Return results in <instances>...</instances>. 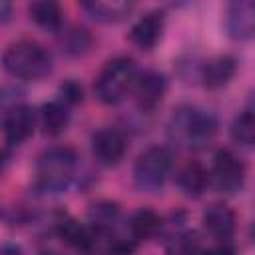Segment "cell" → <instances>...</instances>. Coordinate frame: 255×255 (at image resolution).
Segmentation results:
<instances>
[{
  "label": "cell",
  "instance_id": "4316f807",
  "mask_svg": "<svg viewBox=\"0 0 255 255\" xmlns=\"http://www.w3.org/2000/svg\"><path fill=\"white\" fill-rule=\"evenodd\" d=\"M8 159H10L8 147H0V171H4V167L8 165Z\"/></svg>",
  "mask_w": 255,
  "mask_h": 255
},
{
  "label": "cell",
  "instance_id": "30bf717a",
  "mask_svg": "<svg viewBox=\"0 0 255 255\" xmlns=\"http://www.w3.org/2000/svg\"><path fill=\"white\" fill-rule=\"evenodd\" d=\"M225 28L233 40H251L255 34V4L251 0L231 2L225 12Z\"/></svg>",
  "mask_w": 255,
  "mask_h": 255
},
{
  "label": "cell",
  "instance_id": "5bb4252c",
  "mask_svg": "<svg viewBox=\"0 0 255 255\" xmlns=\"http://www.w3.org/2000/svg\"><path fill=\"white\" fill-rule=\"evenodd\" d=\"M177 187L187 197H199L209 187V171L199 161H187L177 173Z\"/></svg>",
  "mask_w": 255,
  "mask_h": 255
},
{
  "label": "cell",
  "instance_id": "5b68a950",
  "mask_svg": "<svg viewBox=\"0 0 255 255\" xmlns=\"http://www.w3.org/2000/svg\"><path fill=\"white\" fill-rule=\"evenodd\" d=\"M173 169V151L165 145H151L139 153L133 165V181L137 189L155 193L159 191Z\"/></svg>",
  "mask_w": 255,
  "mask_h": 255
},
{
  "label": "cell",
  "instance_id": "8992f818",
  "mask_svg": "<svg viewBox=\"0 0 255 255\" xmlns=\"http://www.w3.org/2000/svg\"><path fill=\"white\" fill-rule=\"evenodd\" d=\"M245 163L229 149H219L213 157V167L209 171V183L219 193L233 195L245 183Z\"/></svg>",
  "mask_w": 255,
  "mask_h": 255
},
{
  "label": "cell",
  "instance_id": "484cf974",
  "mask_svg": "<svg viewBox=\"0 0 255 255\" xmlns=\"http://www.w3.org/2000/svg\"><path fill=\"white\" fill-rule=\"evenodd\" d=\"M0 255H22L18 245H2L0 247Z\"/></svg>",
  "mask_w": 255,
  "mask_h": 255
},
{
  "label": "cell",
  "instance_id": "3957f363",
  "mask_svg": "<svg viewBox=\"0 0 255 255\" xmlns=\"http://www.w3.org/2000/svg\"><path fill=\"white\" fill-rule=\"evenodd\" d=\"M78 167V153L70 145H52L36 159V185L46 193L64 191Z\"/></svg>",
  "mask_w": 255,
  "mask_h": 255
},
{
  "label": "cell",
  "instance_id": "4fadbf2b",
  "mask_svg": "<svg viewBox=\"0 0 255 255\" xmlns=\"http://www.w3.org/2000/svg\"><path fill=\"white\" fill-rule=\"evenodd\" d=\"M237 72V62L233 56L229 54H223V56H215L211 58L203 70H201V80H203V86L209 88V90H219L223 86H227L231 82V78L235 76Z\"/></svg>",
  "mask_w": 255,
  "mask_h": 255
},
{
  "label": "cell",
  "instance_id": "603a6c76",
  "mask_svg": "<svg viewBox=\"0 0 255 255\" xmlns=\"http://www.w3.org/2000/svg\"><path fill=\"white\" fill-rule=\"evenodd\" d=\"M82 100H84V90H82V86L78 82L68 80V82H64L60 86V102L66 104L68 108L80 104Z\"/></svg>",
  "mask_w": 255,
  "mask_h": 255
},
{
  "label": "cell",
  "instance_id": "ba28073f",
  "mask_svg": "<svg viewBox=\"0 0 255 255\" xmlns=\"http://www.w3.org/2000/svg\"><path fill=\"white\" fill-rule=\"evenodd\" d=\"M34 126H36V114L30 106L24 104L12 106L2 118V131L6 143L10 147L24 143L34 133Z\"/></svg>",
  "mask_w": 255,
  "mask_h": 255
},
{
  "label": "cell",
  "instance_id": "6da1fadb",
  "mask_svg": "<svg viewBox=\"0 0 255 255\" xmlns=\"http://www.w3.org/2000/svg\"><path fill=\"white\" fill-rule=\"evenodd\" d=\"M4 70L18 80H40L52 72V54L36 40L22 38L12 42L2 56Z\"/></svg>",
  "mask_w": 255,
  "mask_h": 255
},
{
  "label": "cell",
  "instance_id": "d4e9b609",
  "mask_svg": "<svg viewBox=\"0 0 255 255\" xmlns=\"http://www.w3.org/2000/svg\"><path fill=\"white\" fill-rule=\"evenodd\" d=\"M10 16H12V4L6 0H0V24L8 22Z\"/></svg>",
  "mask_w": 255,
  "mask_h": 255
},
{
  "label": "cell",
  "instance_id": "277c9868",
  "mask_svg": "<svg viewBox=\"0 0 255 255\" xmlns=\"http://www.w3.org/2000/svg\"><path fill=\"white\" fill-rule=\"evenodd\" d=\"M137 76L139 72H137V64L133 58L116 56L108 60L104 68L100 70L96 84H94V92L102 104L116 106L133 90Z\"/></svg>",
  "mask_w": 255,
  "mask_h": 255
},
{
  "label": "cell",
  "instance_id": "9c48e42d",
  "mask_svg": "<svg viewBox=\"0 0 255 255\" xmlns=\"http://www.w3.org/2000/svg\"><path fill=\"white\" fill-rule=\"evenodd\" d=\"M131 92H133L135 104L141 112H153L161 104V100L167 92V80L163 74L149 70V72H143L137 76Z\"/></svg>",
  "mask_w": 255,
  "mask_h": 255
},
{
  "label": "cell",
  "instance_id": "7c38bea8",
  "mask_svg": "<svg viewBox=\"0 0 255 255\" xmlns=\"http://www.w3.org/2000/svg\"><path fill=\"white\" fill-rule=\"evenodd\" d=\"M163 32V12L153 10L143 14L129 30V40L131 44H135L141 50H151Z\"/></svg>",
  "mask_w": 255,
  "mask_h": 255
},
{
  "label": "cell",
  "instance_id": "cb8c5ba5",
  "mask_svg": "<svg viewBox=\"0 0 255 255\" xmlns=\"http://www.w3.org/2000/svg\"><path fill=\"white\" fill-rule=\"evenodd\" d=\"M201 255H235V249L229 245V243H221L217 247H211L207 251H203Z\"/></svg>",
  "mask_w": 255,
  "mask_h": 255
},
{
  "label": "cell",
  "instance_id": "44dd1931",
  "mask_svg": "<svg viewBox=\"0 0 255 255\" xmlns=\"http://www.w3.org/2000/svg\"><path fill=\"white\" fill-rule=\"evenodd\" d=\"M165 253L167 255H201L203 245L195 231H179L167 241Z\"/></svg>",
  "mask_w": 255,
  "mask_h": 255
},
{
  "label": "cell",
  "instance_id": "d6986e66",
  "mask_svg": "<svg viewBox=\"0 0 255 255\" xmlns=\"http://www.w3.org/2000/svg\"><path fill=\"white\" fill-rule=\"evenodd\" d=\"M231 139L241 147H253L255 143V118L253 110L247 108L235 116L231 122Z\"/></svg>",
  "mask_w": 255,
  "mask_h": 255
},
{
  "label": "cell",
  "instance_id": "9a60e30c",
  "mask_svg": "<svg viewBox=\"0 0 255 255\" xmlns=\"http://www.w3.org/2000/svg\"><path fill=\"white\" fill-rule=\"evenodd\" d=\"M82 8L88 12L90 18H94L96 22H104V24H114V22H122L129 16L133 4L131 2H122V0H114V2H102V0H92V2H84Z\"/></svg>",
  "mask_w": 255,
  "mask_h": 255
},
{
  "label": "cell",
  "instance_id": "7402d4cb",
  "mask_svg": "<svg viewBox=\"0 0 255 255\" xmlns=\"http://www.w3.org/2000/svg\"><path fill=\"white\" fill-rule=\"evenodd\" d=\"M62 46L68 54L80 56V54L88 52V48L92 46V36L84 28H70L62 38Z\"/></svg>",
  "mask_w": 255,
  "mask_h": 255
},
{
  "label": "cell",
  "instance_id": "83f0119b",
  "mask_svg": "<svg viewBox=\"0 0 255 255\" xmlns=\"http://www.w3.org/2000/svg\"><path fill=\"white\" fill-rule=\"evenodd\" d=\"M42 255H58V253H52V251H50V253H42Z\"/></svg>",
  "mask_w": 255,
  "mask_h": 255
},
{
  "label": "cell",
  "instance_id": "ac0fdd59",
  "mask_svg": "<svg viewBox=\"0 0 255 255\" xmlns=\"http://www.w3.org/2000/svg\"><path fill=\"white\" fill-rule=\"evenodd\" d=\"M159 227H161V217L149 207H141L129 217V237L135 243L153 237L159 231Z\"/></svg>",
  "mask_w": 255,
  "mask_h": 255
},
{
  "label": "cell",
  "instance_id": "52a82bcc",
  "mask_svg": "<svg viewBox=\"0 0 255 255\" xmlns=\"http://www.w3.org/2000/svg\"><path fill=\"white\" fill-rule=\"evenodd\" d=\"M128 151L126 135L116 128H102L92 135V153L98 163L112 167L118 165Z\"/></svg>",
  "mask_w": 255,
  "mask_h": 255
},
{
  "label": "cell",
  "instance_id": "e0dca14e",
  "mask_svg": "<svg viewBox=\"0 0 255 255\" xmlns=\"http://www.w3.org/2000/svg\"><path fill=\"white\" fill-rule=\"evenodd\" d=\"M28 12H30V18L48 32H58L64 24V14L58 2H52V0L32 2L28 6Z\"/></svg>",
  "mask_w": 255,
  "mask_h": 255
},
{
  "label": "cell",
  "instance_id": "7a4b0ae2",
  "mask_svg": "<svg viewBox=\"0 0 255 255\" xmlns=\"http://www.w3.org/2000/svg\"><path fill=\"white\" fill-rule=\"evenodd\" d=\"M167 133L175 143L197 149L213 139V135L217 133V120L213 114L201 108L183 106L173 112L167 124Z\"/></svg>",
  "mask_w": 255,
  "mask_h": 255
},
{
  "label": "cell",
  "instance_id": "8fae6325",
  "mask_svg": "<svg viewBox=\"0 0 255 255\" xmlns=\"http://www.w3.org/2000/svg\"><path fill=\"white\" fill-rule=\"evenodd\" d=\"M203 227L213 239L227 243L233 237L235 227H237V219H235L233 209L227 207L225 203H211L203 211Z\"/></svg>",
  "mask_w": 255,
  "mask_h": 255
},
{
  "label": "cell",
  "instance_id": "2e32d148",
  "mask_svg": "<svg viewBox=\"0 0 255 255\" xmlns=\"http://www.w3.org/2000/svg\"><path fill=\"white\" fill-rule=\"evenodd\" d=\"M70 124V110L60 100L48 102L40 110V126L46 135H60Z\"/></svg>",
  "mask_w": 255,
  "mask_h": 255
},
{
  "label": "cell",
  "instance_id": "ffe728a7",
  "mask_svg": "<svg viewBox=\"0 0 255 255\" xmlns=\"http://www.w3.org/2000/svg\"><path fill=\"white\" fill-rule=\"evenodd\" d=\"M120 217V207L112 201H100V203H94L92 209H90V221H92V227L104 235H108L112 231V225L118 221Z\"/></svg>",
  "mask_w": 255,
  "mask_h": 255
}]
</instances>
